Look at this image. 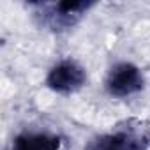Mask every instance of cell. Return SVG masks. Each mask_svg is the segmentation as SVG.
Listing matches in <instances>:
<instances>
[{
    "mask_svg": "<svg viewBox=\"0 0 150 150\" xmlns=\"http://www.w3.org/2000/svg\"><path fill=\"white\" fill-rule=\"evenodd\" d=\"M87 81L85 69L74 60H62L51 67L46 78V85L58 94H72L80 90Z\"/></svg>",
    "mask_w": 150,
    "mask_h": 150,
    "instance_id": "cell-1",
    "label": "cell"
},
{
    "mask_svg": "<svg viewBox=\"0 0 150 150\" xmlns=\"http://www.w3.org/2000/svg\"><path fill=\"white\" fill-rule=\"evenodd\" d=\"M145 85V78L141 71L131 64V62H120L117 64L106 80V88L115 97H127L136 92H139Z\"/></svg>",
    "mask_w": 150,
    "mask_h": 150,
    "instance_id": "cell-2",
    "label": "cell"
},
{
    "mask_svg": "<svg viewBox=\"0 0 150 150\" xmlns=\"http://www.w3.org/2000/svg\"><path fill=\"white\" fill-rule=\"evenodd\" d=\"M90 7H94V2L90 0H65L53 6V14H46L48 21L53 28H67L72 23H76Z\"/></svg>",
    "mask_w": 150,
    "mask_h": 150,
    "instance_id": "cell-3",
    "label": "cell"
},
{
    "mask_svg": "<svg viewBox=\"0 0 150 150\" xmlns=\"http://www.w3.org/2000/svg\"><path fill=\"white\" fill-rule=\"evenodd\" d=\"M87 150H143V143L132 134L115 132L92 139Z\"/></svg>",
    "mask_w": 150,
    "mask_h": 150,
    "instance_id": "cell-4",
    "label": "cell"
},
{
    "mask_svg": "<svg viewBox=\"0 0 150 150\" xmlns=\"http://www.w3.org/2000/svg\"><path fill=\"white\" fill-rule=\"evenodd\" d=\"M13 150H60V139L48 132H23L14 139Z\"/></svg>",
    "mask_w": 150,
    "mask_h": 150,
    "instance_id": "cell-5",
    "label": "cell"
}]
</instances>
